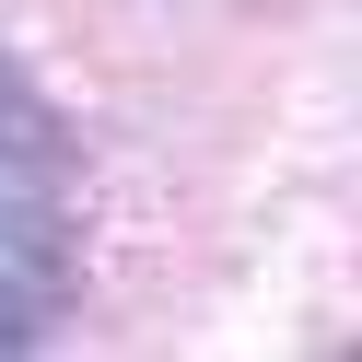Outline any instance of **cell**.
Instances as JSON below:
<instances>
[{
  "mask_svg": "<svg viewBox=\"0 0 362 362\" xmlns=\"http://www.w3.org/2000/svg\"><path fill=\"white\" fill-rule=\"evenodd\" d=\"M71 304V152L59 117L0 59V351H35Z\"/></svg>",
  "mask_w": 362,
  "mask_h": 362,
  "instance_id": "obj_1",
  "label": "cell"
}]
</instances>
